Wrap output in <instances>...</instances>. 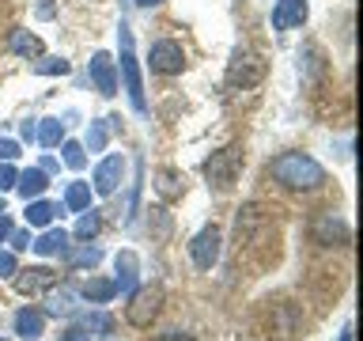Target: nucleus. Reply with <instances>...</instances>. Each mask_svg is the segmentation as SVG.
<instances>
[{
    "label": "nucleus",
    "instance_id": "nucleus-7",
    "mask_svg": "<svg viewBox=\"0 0 363 341\" xmlns=\"http://www.w3.org/2000/svg\"><path fill=\"white\" fill-rule=\"evenodd\" d=\"M106 334H113V318L106 311H87L65 330L61 341H102Z\"/></svg>",
    "mask_w": 363,
    "mask_h": 341
},
{
    "label": "nucleus",
    "instance_id": "nucleus-18",
    "mask_svg": "<svg viewBox=\"0 0 363 341\" xmlns=\"http://www.w3.org/2000/svg\"><path fill=\"white\" fill-rule=\"evenodd\" d=\"M136 277H140V273H136V254H133V250H121V254H118V281H113V284H118V292L133 296L136 292Z\"/></svg>",
    "mask_w": 363,
    "mask_h": 341
},
{
    "label": "nucleus",
    "instance_id": "nucleus-13",
    "mask_svg": "<svg viewBox=\"0 0 363 341\" xmlns=\"http://www.w3.org/2000/svg\"><path fill=\"white\" fill-rule=\"evenodd\" d=\"M121 178H125V159H121V156H106V159L95 167V193H99V197L118 193Z\"/></svg>",
    "mask_w": 363,
    "mask_h": 341
},
{
    "label": "nucleus",
    "instance_id": "nucleus-37",
    "mask_svg": "<svg viewBox=\"0 0 363 341\" xmlns=\"http://www.w3.org/2000/svg\"><path fill=\"white\" fill-rule=\"evenodd\" d=\"M159 341H197V337H193V334H182V330H170V334H163Z\"/></svg>",
    "mask_w": 363,
    "mask_h": 341
},
{
    "label": "nucleus",
    "instance_id": "nucleus-21",
    "mask_svg": "<svg viewBox=\"0 0 363 341\" xmlns=\"http://www.w3.org/2000/svg\"><path fill=\"white\" fill-rule=\"evenodd\" d=\"M79 296H84V300H91V303H106V300H113V296H118V284L106 281V277H87L84 288H79Z\"/></svg>",
    "mask_w": 363,
    "mask_h": 341
},
{
    "label": "nucleus",
    "instance_id": "nucleus-8",
    "mask_svg": "<svg viewBox=\"0 0 363 341\" xmlns=\"http://www.w3.org/2000/svg\"><path fill=\"white\" fill-rule=\"evenodd\" d=\"M220 243H223V235H220V227H216V224L201 227V232L193 235V243H189L193 266H197V269H212L216 261H220Z\"/></svg>",
    "mask_w": 363,
    "mask_h": 341
},
{
    "label": "nucleus",
    "instance_id": "nucleus-35",
    "mask_svg": "<svg viewBox=\"0 0 363 341\" xmlns=\"http://www.w3.org/2000/svg\"><path fill=\"white\" fill-rule=\"evenodd\" d=\"M19 136H23V141H34V136H38V121H23L19 125Z\"/></svg>",
    "mask_w": 363,
    "mask_h": 341
},
{
    "label": "nucleus",
    "instance_id": "nucleus-34",
    "mask_svg": "<svg viewBox=\"0 0 363 341\" xmlns=\"http://www.w3.org/2000/svg\"><path fill=\"white\" fill-rule=\"evenodd\" d=\"M8 243H11V250H27L30 247V232H16V227H11Z\"/></svg>",
    "mask_w": 363,
    "mask_h": 341
},
{
    "label": "nucleus",
    "instance_id": "nucleus-10",
    "mask_svg": "<svg viewBox=\"0 0 363 341\" xmlns=\"http://www.w3.org/2000/svg\"><path fill=\"white\" fill-rule=\"evenodd\" d=\"M311 235H314V243H322V247H345L352 239V232H348V224H345L340 212H322L311 224Z\"/></svg>",
    "mask_w": 363,
    "mask_h": 341
},
{
    "label": "nucleus",
    "instance_id": "nucleus-39",
    "mask_svg": "<svg viewBox=\"0 0 363 341\" xmlns=\"http://www.w3.org/2000/svg\"><path fill=\"white\" fill-rule=\"evenodd\" d=\"M38 167L45 170V175H53V170H57V159H53V156H45V159H42V163H38Z\"/></svg>",
    "mask_w": 363,
    "mask_h": 341
},
{
    "label": "nucleus",
    "instance_id": "nucleus-27",
    "mask_svg": "<svg viewBox=\"0 0 363 341\" xmlns=\"http://www.w3.org/2000/svg\"><path fill=\"white\" fill-rule=\"evenodd\" d=\"M99 227H102V216L95 209H84L79 212V224H76V239H95Z\"/></svg>",
    "mask_w": 363,
    "mask_h": 341
},
{
    "label": "nucleus",
    "instance_id": "nucleus-31",
    "mask_svg": "<svg viewBox=\"0 0 363 341\" xmlns=\"http://www.w3.org/2000/svg\"><path fill=\"white\" fill-rule=\"evenodd\" d=\"M16 178H19L16 167H11V163H0V190H16Z\"/></svg>",
    "mask_w": 363,
    "mask_h": 341
},
{
    "label": "nucleus",
    "instance_id": "nucleus-6",
    "mask_svg": "<svg viewBox=\"0 0 363 341\" xmlns=\"http://www.w3.org/2000/svg\"><path fill=\"white\" fill-rule=\"evenodd\" d=\"M265 76V61L254 50H235L231 65H227V84L231 87H254Z\"/></svg>",
    "mask_w": 363,
    "mask_h": 341
},
{
    "label": "nucleus",
    "instance_id": "nucleus-41",
    "mask_svg": "<svg viewBox=\"0 0 363 341\" xmlns=\"http://www.w3.org/2000/svg\"><path fill=\"white\" fill-rule=\"evenodd\" d=\"M4 212H8V209H4V197H0V216H4Z\"/></svg>",
    "mask_w": 363,
    "mask_h": 341
},
{
    "label": "nucleus",
    "instance_id": "nucleus-36",
    "mask_svg": "<svg viewBox=\"0 0 363 341\" xmlns=\"http://www.w3.org/2000/svg\"><path fill=\"white\" fill-rule=\"evenodd\" d=\"M53 16H57L53 0H38V19H53Z\"/></svg>",
    "mask_w": 363,
    "mask_h": 341
},
{
    "label": "nucleus",
    "instance_id": "nucleus-20",
    "mask_svg": "<svg viewBox=\"0 0 363 341\" xmlns=\"http://www.w3.org/2000/svg\"><path fill=\"white\" fill-rule=\"evenodd\" d=\"M8 50L19 53V57H27V61H38V57H42V38H38V34H30V31H11Z\"/></svg>",
    "mask_w": 363,
    "mask_h": 341
},
{
    "label": "nucleus",
    "instance_id": "nucleus-9",
    "mask_svg": "<svg viewBox=\"0 0 363 341\" xmlns=\"http://www.w3.org/2000/svg\"><path fill=\"white\" fill-rule=\"evenodd\" d=\"M11 281H16V292L19 296H45L57 284V273L50 266H27V269L11 273Z\"/></svg>",
    "mask_w": 363,
    "mask_h": 341
},
{
    "label": "nucleus",
    "instance_id": "nucleus-5",
    "mask_svg": "<svg viewBox=\"0 0 363 341\" xmlns=\"http://www.w3.org/2000/svg\"><path fill=\"white\" fill-rule=\"evenodd\" d=\"M159 307H163V292L159 288H136L129 296V307H125V318L136 326V330H147L155 323Z\"/></svg>",
    "mask_w": 363,
    "mask_h": 341
},
{
    "label": "nucleus",
    "instance_id": "nucleus-2",
    "mask_svg": "<svg viewBox=\"0 0 363 341\" xmlns=\"http://www.w3.org/2000/svg\"><path fill=\"white\" fill-rule=\"evenodd\" d=\"M265 337L269 341H295L303 334V311H299V303H291V300H269L265 303Z\"/></svg>",
    "mask_w": 363,
    "mask_h": 341
},
{
    "label": "nucleus",
    "instance_id": "nucleus-24",
    "mask_svg": "<svg viewBox=\"0 0 363 341\" xmlns=\"http://www.w3.org/2000/svg\"><path fill=\"white\" fill-rule=\"evenodd\" d=\"M65 209H72V212L91 209V186L87 182H68L65 186Z\"/></svg>",
    "mask_w": 363,
    "mask_h": 341
},
{
    "label": "nucleus",
    "instance_id": "nucleus-22",
    "mask_svg": "<svg viewBox=\"0 0 363 341\" xmlns=\"http://www.w3.org/2000/svg\"><path fill=\"white\" fill-rule=\"evenodd\" d=\"M57 212H61V205H53V201H42V197L27 201V224L30 227H50Z\"/></svg>",
    "mask_w": 363,
    "mask_h": 341
},
{
    "label": "nucleus",
    "instance_id": "nucleus-3",
    "mask_svg": "<svg viewBox=\"0 0 363 341\" xmlns=\"http://www.w3.org/2000/svg\"><path fill=\"white\" fill-rule=\"evenodd\" d=\"M118 45H121V80H125V91H129V102L136 114L147 110V99H144V80H140V65H136V53H133V31L129 23L121 19L118 27Z\"/></svg>",
    "mask_w": 363,
    "mask_h": 341
},
{
    "label": "nucleus",
    "instance_id": "nucleus-17",
    "mask_svg": "<svg viewBox=\"0 0 363 341\" xmlns=\"http://www.w3.org/2000/svg\"><path fill=\"white\" fill-rule=\"evenodd\" d=\"M45 186H50V175H45L42 167H30V170H23V175L16 178V190H19V197H27V201L42 197V193H45Z\"/></svg>",
    "mask_w": 363,
    "mask_h": 341
},
{
    "label": "nucleus",
    "instance_id": "nucleus-32",
    "mask_svg": "<svg viewBox=\"0 0 363 341\" xmlns=\"http://www.w3.org/2000/svg\"><path fill=\"white\" fill-rule=\"evenodd\" d=\"M11 159H19V144L0 136V163H11Z\"/></svg>",
    "mask_w": 363,
    "mask_h": 341
},
{
    "label": "nucleus",
    "instance_id": "nucleus-42",
    "mask_svg": "<svg viewBox=\"0 0 363 341\" xmlns=\"http://www.w3.org/2000/svg\"><path fill=\"white\" fill-rule=\"evenodd\" d=\"M0 341H4V337H0Z\"/></svg>",
    "mask_w": 363,
    "mask_h": 341
},
{
    "label": "nucleus",
    "instance_id": "nucleus-19",
    "mask_svg": "<svg viewBox=\"0 0 363 341\" xmlns=\"http://www.w3.org/2000/svg\"><path fill=\"white\" fill-rule=\"evenodd\" d=\"M61 258H65V266L68 269H95L99 261H102V250L99 247H91V243H84V247H76V250H61Z\"/></svg>",
    "mask_w": 363,
    "mask_h": 341
},
{
    "label": "nucleus",
    "instance_id": "nucleus-11",
    "mask_svg": "<svg viewBox=\"0 0 363 341\" xmlns=\"http://www.w3.org/2000/svg\"><path fill=\"white\" fill-rule=\"evenodd\" d=\"M87 76H91V84H95V91L99 95H118V61H113L110 53H95L87 61Z\"/></svg>",
    "mask_w": 363,
    "mask_h": 341
},
{
    "label": "nucleus",
    "instance_id": "nucleus-33",
    "mask_svg": "<svg viewBox=\"0 0 363 341\" xmlns=\"http://www.w3.org/2000/svg\"><path fill=\"white\" fill-rule=\"evenodd\" d=\"M16 269H19L16 254H11V250H0V277H11Z\"/></svg>",
    "mask_w": 363,
    "mask_h": 341
},
{
    "label": "nucleus",
    "instance_id": "nucleus-29",
    "mask_svg": "<svg viewBox=\"0 0 363 341\" xmlns=\"http://www.w3.org/2000/svg\"><path fill=\"white\" fill-rule=\"evenodd\" d=\"M155 190H159V197H178L182 193V178L174 175V170H159V178H155Z\"/></svg>",
    "mask_w": 363,
    "mask_h": 341
},
{
    "label": "nucleus",
    "instance_id": "nucleus-15",
    "mask_svg": "<svg viewBox=\"0 0 363 341\" xmlns=\"http://www.w3.org/2000/svg\"><path fill=\"white\" fill-rule=\"evenodd\" d=\"M306 23V0H277L272 8V31H291Z\"/></svg>",
    "mask_w": 363,
    "mask_h": 341
},
{
    "label": "nucleus",
    "instance_id": "nucleus-38",
    "mask_svg": "<svg viewBox=\"0 0 363 341\" xmlns=\"http://www.w3.org/2000/svg\"><path fill=\"white\" fill-rule=\"evenodd\" d=\"M8 235H11V220H8V216H0V243H4Z\"/></svg>",
    "mask_w": 363,
    "mask_h": 341
},
{
    "label": "nucleus",
    "instance_id": "nucleus-12",
    "mask_svg": "<svg viewBox=\"0 0 363 341\" xmlns=\"http://www.w3.org/2000/svg\"><path fill=\"white\" fill-rule=\"evenodd\" d=\"M235 170H238V152L235 148H223V152H212V159L204 163V175L208 182H216V190H227L235 182Z\"/></svg>",
    "mask_w": 363,
    "mask_h": 341
},
{
    "label": "nucleus",
    "instance_id": "nucleus-26",
    "mask_svg": "<svg viewBox=\"0 0 363 341\" xmlns=\"http://www.w3.org/2000/svg\"><path fill=\"white\" fill-rule=\"evenodd\" d=\"M110 141V121L102 118V121H91L87 125V136H84V148H91V152H102Z\"/></svg>",
    "mask_w": 363,
    "mask_h": 341
},
{
    "label": "nucleus",
    "instance_id": "nucleus-1",
    "mask_svg": "<svg viewBox=\"0 0 363 341\" xmlns=\"http://www.w3.org/2000/svg\"><path fill=\"white\" fill-rule=\"evenodd\" d=\"M269 175L277 178L284 190H318L325 182V167L306 152H280L269 163Z\"/></svg>",
    "mask_w": 363,
    "mask_h": 341
},
{
    "label": "nucleus",
    "instance_id": "nucleus-4",
    "mask_svg": "<svg viewBox=\"0 0 363 341\" xmlns=\"http://www.w3.org/2000/svg\"><path fill=\"white\" fill-rule=\"evenodd\" d=\"M147 68H152L155 76H178L182 68H186V50H182L174 38H159V42H152V50H147Z\"/></svg>",
    "mask_w": 363,
    "mask_h": 341
},
{
    "label": "nucleus",
    "instance_id": "nucleus-40",
    "mask_svg": "<svg viewBox=\"0 0 363 341\" xmlns=\"http://www.w3.org/2000/svg\"><path fill=\"white\" fill-rule=\"evenodd\" d=\"M140 8H155V4H163V0H136Z\"/></svg>",
    "mask_w": 363,
    "mask_h": 341
},
{
    "label": "nucleus",
    "instance_id": "nucleus-25",
    "mask_svg": "<svg viewBox=\"0 0 363 341\" xmlns=\"http://www.w3.org/2000/svg\"><path fill=\"white\" fill-rule=\"evenodd\" d=\"M38 144H45V148H57L65 141V121L61 118H42L38 121V136H34Z\"/></svg>",
    "mask_w": 363,
    "mask_h": 341
},
{
    "label": "nucleus",
    "instance_id": "nucleus-28",
    "mask_svg": "<svg viewBox=\"0 0 363 341\" xmlns=\"http://www.w3.org/2000/svg\"><path fill=\"white\" fill-rule=\"evenodd\" d=\"M87 148L84 144H76V141H61V159H65V163L68 167H72V170H84V163H87Z\"/></svg>",
    "mask_w": 363,
    "mask_h": 341
},
{
    "label": "nucleus",
    "instance_id": "nucleus-14",
    "mask_svg": "<svg viewBox=\"0 0 363 341\" xmlns=\"http://www.w3.org/2000/svg\"><path fill=\"white\" fill-rule=\"evenodd\" d=\"M79 296L72 292V288H68V284H61V288H57V284H53V288L50 292H45V311L42 315H53V318H72L76 311H79Z\"/></svg>",
    "mask_w": 363,
    "mask_h": 341
},
{
    "label": "nucleus",
    "instance_id": "nucleus-30",
    "mask_svg": "<svg viewBox=\"0 0 363 341\" xmlns=\"http://www.w3.org/2000/svg\"><path fill=\"white\" fill-rule=\"evenodd\" d=\"M34 72H38V76H65L68 61H65V57H38V61H34Z\"/></svg>",
    "mask_w": 363,
    "mask_h": 341
},
{
    "label": "nucleus",
    "instance_id": "nucleus-16",
    "mask_svg": "<svg viewBox=\"0 0 363 341\" xmlns=\"http://www.w3.org/2000/svg\"><path fill=\"white\" fill-rule=\"evenodd\" d=\"M45 330V315L34 311V307H23V311H16V334L23 341H38Z\"/></svg>",
    "mask_w": 363,
    "mask_h": 341
},
{
    "label": "nucleus",
    "instance_id": "nucleus-23",
    "mask_svg": "<svg viewBox=\"0 0 363 341\" xmlns=\"http://www.w3.org/2000/svg\"><path fill=\"white\" fill-rule=\"evenodd\" d=\"M30 247L38 250V254H61V250L68 247V232L65 227H50V232H42V239H30Z\"/></svg>",
    "mask_w": 363,
    "mask_h": 341
}]
</instances>
